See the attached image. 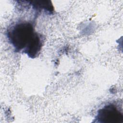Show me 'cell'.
Wrapping results in <instances>:
<instances>
[{
	"mask_svg": "<svg viewBox=\"0 0 123 123\" xmlns=\"http://www.w3.org/2000/svg\"><path fill=\"white\" fill-rule=\"evenodd\" d=\"M7 36L15 51L25 53L31 58L38 55L42 46V36L35 31L31 23H16L9 28Z\"/></svg>",
	"mask_w": 123,
	"mask_h": 123,
	"instance_id": "obj_1",
	"label": "cell"
},
{
	"mask_svg": "<svg viewBox=\"0 0 123 123\" xmlns=\"http://www.w3.org/2000/svg\"><path fill=\"white\" fill-rule=\"evenodd\" d=\"M95 122L100 123H123V112L114 104H109L99 109Z\"/></svg>",
	"mask_w": 123,
	"mask_h": 123,
	"instance_id": "obj_2",
	"label": "cell"
},
{
	"mask_svg": "<svg viewBox=\"0 0 123 123\" xmlns=\"http://www.w3.org/2000/svg\"><path fill=\"white\" fill-rule=\"evenodd\" d=\"M32 4L34 8L38 9H43L45 11L52 13L53 12V7L50 1L44 0V1H33Z\"/></svg>",
	"mask_w": 123,
	"mask_h": 123,
	"instance_id": "obj_3",
	"label": "cell"
}]
</instances>
